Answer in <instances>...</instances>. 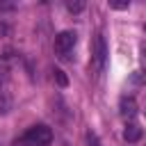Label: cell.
<instances>
[{
	"mask_svg": "<svg viewBox=\"0 0 146 146\" xmlns=\"http://www.w3.org/2000/svg\"><path fill=\"white\" fill-rule=\"evenodd\" d=\"M9 25H5V23H0V36H9Z\"/></svg>",
	"mask_w": 146,
	"mask_h": 146,
	"instance_id": "cell-11",
	"label": "cell"
},
{
	"mask_svg": "<svg viewBox=\"0 0 146 146\" xmlns=\"http://www.w3.org/2000/svg\"><path fill=\"white\" fill-rule=\"evenodd\" d=\"M123 139H125V141H130V144L139 141V139H141V128H139L137 123L125 125V130H123Z\"/></svg>",
	"mask_w": 146,
	"mask_h": 146,
	"instance_id": "cell-6",
	"label": "cell"
},
{
	"mask_svg": "<svg viewBox=\"0 0 146 146\" xmlns=\"http://www.w3.org/2000/svg\"><path fill=\"white\" fill-rule=\"evenodd\" d=\"M105 59H107V46H105V39H103V34H96L94 41H91V62H94L96 73H100V71L105 68Z\"/></svg>",
	"mask_w": 146,
	"mask_h": 146,
	"instance_id": "cell-3",
	"label": "cell"
},
{
	"mask_svg": "<svg viewBox=\"0 0 146 146\" xmlns=\"http://www.w3.org/2000/svg\"><path fill=\"white\" fill-rule=\"evenodd\" d=\"M66 9H68L71 14H80V11L84 9V2H66Z\"/></svg>",
	"mask_w": 146,
	"mask_h": 146,
	"instance_id": "cell-8",
	"label": "cell"
},
{
	"mask_svg": "<svg viewBox=\"0 0 146 146\" xmlns=\"http://www.w3.org/2000/svg\"><path fill=\"white\" fill-rule=\"evenodd\" d=\"M75 43H78V34H75L73 30H64V32H59V34L55 36V52H57V57L66 59L68 52L75 48Z\"/></svg>",
	"mask_w": 146,
	"mask_h": 146,
	"instance_id": "cell-2",
	"label": "cell"
},
{
	"mask_svg": "<svg viewBox=\"0 0 146 146\" xmlns=\"http://www.w3.org/2000/svg\"><path fill=\"white\" fill-rule=\"evenodd\" d=\"M141 64H144V66H146V48H144V50H141Z\"/></svg>",
	"mask_w": 146,
	"mask_h": 146,
	"instance_id": "cell-12",
	"label": "cell"
},
{
	"mask_svg": "<svg viewBox=\"0 0 146 146\" xmlns=\"http://www.w3.org/2000/svg\"><path fill=\"white\" fill-rule=\"evenodd\" d=\"M144 32H146V25H144Z\"/></svg>",
	"mask_w": 146,
	"mask_h": 146,
	"instance_id": "cell-13",
	"label": "cell"
},
{
	"mask_svg": "<svg viewBox=\"0 0 146 146\" xmlns=\"http://www.w3.org/2000/svg\"><path fill=\"white\" fill-rule=\"evenodd\" d=\"M110 7H112V9H128L130 2H110Z\"/></svg>",
	"mask_w": 146,
	"mask_h": 146,
	"instance_id": "cell-9",
	"label": "cell"
},
{
	"mask_svg": "<svg viewBox=\"0 0 146 146\" xmlns=\"http://www.w3.org/2000/svg\"><path fill=\"white\" fill-rule=\"evenodd\" d=\"M9 110H11V94H9L5 71H0V114H7Z\"/></svg>",
	"mask_w": 146,
	"mask_h": 146,
	"instance_id": "cell-4",
	"label": "cell"
},
{
	"mask_svg": "<svg viewBox=\"0 0 146 146\" xmlns=\"http://www.w3.org/2000/svg\"><path fill=\"white\" fill-rule=\"evenodd\" d=\"M52 78H55V82H57L59 87H66V84H68V78H66V73H64L62 68H52Z\"/></svg>",
	"mask_w": 146,
	"mask_h": 146,
	"instance_id": "cell-7",
	"label": "cell"
},
{
	"mask_svg": "<svg viewBox=\"0 0 146 146\" xmlns=\"http://www.w3.org/2000/svg\"><path fill=\"white\" fill-rule=\"evenodd\" d=\"M87 141H89V146H98V141H96V135H94V132H87Z\"/></svg>",
	"mask_w": 146,
	"mask_h": 146,
	"instance_id": "cell-10",
	"label": "cell"
},
{
	"mask_svg": "<svg viewBox=\"0 0 146 146\" xmlns=\"http://www.w3.org/2000/svg\"><path fill=\"white\" fill-rule=\"evenodd\" d=\"M52 144V130L46 123H36L25 130L21 137V146H50Z\"/></svg>",
	"mask_w": 146,
	"mask_h": 146,
	"instance_id": "cell-1",
	"label": "cell"
},
{
	"mask_svg": "<svg viewBox=\"0 0 146 146\" xmlns=\"http://www.w3.org/2000/svg\"><path fill=\"white\" fill-rule=\"evenodd\" d=\"M119 112H121V116L132 119V116L137 114V103H135V98L123 96V98H121V103H119Z\"/></svg>",
	"mask_w": 146,
	"mask_h": 146,
	"instance_id": "cell-5",
	"label": "cell"
}]
</instances>
